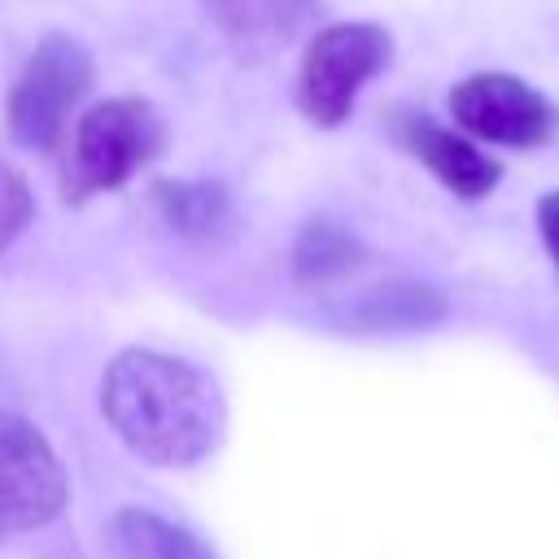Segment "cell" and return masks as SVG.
<instances>
[{
    "label": "cell",
    "mask_w": 559,
    "mask_h": 559,
    "mask_svg": "<svg viewBox=\"0 0 559 559\" xmlns=\"http://www.w3.org/2000/svg\"><path fill=\"white\" fill-rule=\"evenodd\" d=\"M100 415L118 441L153 467L205 463L227 428V402L210 371L179 354L131 345L100 376Z\"/></svg>",
    "instance_id": "cell-1"
},
{
    "label": "cell",
    "mask_w": 559,
    "mask_h": 559,
    "mask_svg": "<svg viewBox=\"0 0 559 559\" xmlns=\"http://www.w3.org/2000/svg\"><path fill=\"white\" fill-rule=\"evenodd\" d=\"M166 144V122L153 100L109 96L92 105L70 135V157L61 170V201L83 205L100 192L122 188L135 170H144Z\"/></svg>",
    "instance_id": "cell-2"
},
{
    "label": "cell",
    "mask_w": 559,
    "mask_h": 559,
    "mask_svg": "<svg viewBox=\"0 0 559 559\" xmlns=\"http://www.w3.org/2000/svg\"><path fill=\"white\" fill-rule=\"evenodd\" d=\"M92 79H96V61L87 44L66 31H48L9 87V105H4L9 140L31 153L57 148L70 114L92 92Z\"/></svg>",
    "instance_id": "cell-3"
},
{
    "label": "cell",
    "mask_w": 559,
    "mask_h": 559,
    "mask_svg": "<svg viewBox=\"0 0 559 559\" xmlns=\"http://www.w3.org/2000/svg\"><path fill=\"white\" fill-rule=\"evenodd\" d=\"M389 57L393 39L376 22H332L314 31L293 83L301 118L314 127H341L354 114L358 92L389 66Z\"/></svg>",
    "instance_id": "cell-4"
},
{
    "label": "cell",
    "mask_w": 559,
    "mask_h": 559,
    "mask_svg": "<svg viewBox=\"0 0 559 559\" xmlns=\"http://www.w3.org/2000/svg\"><path fill=\"white\" fill-rule=\"evenodd\" d=\"M66 502L70 480L48 437L31 419L0 411V542L52 524Z\"/></svg>",
    "instance_id": "cell-5"
},
{
    "label": "cell",
    "mask_w": 559,
    "mask_h": 559,
    "mask_svg": "<svg viewBox=\"0 0 559 559\" xmlns=\"http://www.w3.org/2000/svg\"><path fill=\"white\" fill-rule=\"evenodd\" d=\"M450 114L472 140H489L502 148H537L555 135V109L550 100L502 70L467 74L450 87Z\"/></svg>",
    "instance_id": "cell-6"
},
{
    "label": "cell",
    "mask_w": 559,
    "mask_h": 559,
    "mask_svg": "<svg viewBox=\"0 0 559 559\" xmlns=\"http://www.w3.org/2000/svg\"><path fill=\"white\" fill-rule=\"evenodd\" d=\"M393 140L459 201H480L498 188L502 166L472 144L467 131H450L419 109H393Z\"/></svg>",
    "instance_id": "cell-7"
},
{
    "label": "cell",
    "mask_w": 559,
    "mask_h": 559,
    "mask_svg": "<svg viewBox=\"0 0 559 559\" xmlns=\"http://www.w3.org/2000/svg\"><path fill=\"white\" fill-rule=\"evenodd\" d=\"M450 301L424 280H380L349 297L336 314L345 332H424L445 319Z\"/></svg>",
    "instance_id": "cell-8"
},
{
    "label": "cell",
    "mask_w": 559,
    "mask_h": 559,
    "mask_svg": "<svg viewBox=\"0 0 559 559\" xmlns=\"http://www.w3.org/2000/svg\"><path fill=\"white\" fill-rule=\"evenodd\" d=\"M197 4L227 35V44L249 57H266L293 44L319 9V0H197Z\"/></svg>",
    "instance_id": "cell-9"
},
{
    "label": "cell",
    "mask_w": 559,
    "mask_h": 559,
    "mask_svg": "<svg viewBox=\"0 0 559 559\" xmlns=\"http://www.w3.org/2000/svg\"><path fill=\"white\" fill-rule=\"evenodd\" d=\"M105 546L109 559H214V550L197 533L144 507L114 511V520L105 524Z\"/></svg>",
    "instance_id": "cell-10"
},
{
    "label": "cell",
    "mask_w": 559,
    "mask_h": 559,
    "mask_svg": "<svg viewBox=\"0 0 559 559\" xmlns=\"http://www.w3.org/2000/svg\"><path fill=\"white\" fill-rule=\"evenodd\" d=\"M153 205L162 223L188 240H218L231 231V197L214 179H157L153 183Z\"/></svg>",
    "instance_id": "cell-11"
},
{
    "label": "cell",
    "mask_w": 559,
    "mask_h": 559,
    "mask_svg": "<svg viewBox=\"0 0 559 559\" xmlns=\"http://www.w3.org/2000/svg\"><path fill=\"white\" fill-rule=\"evenodd\" d=\"M367 262V249L354 231H345L332 218H310L301 223L293 240V280L297 284H328Z\"/></svg>",
    "instance_id": "cell-12"
},
{
    "label": "cell",
    "mask_w": 559,
    "mask_h": 559,
    "mask_svg": "<svg viewBox=\"0 0 559 559\" xmlns=\"http://www.w3.org/2000/svg\"><path fill=\"white\" fill-rule=\"evenodd\" d=\"M31 218H35V197L26 175L9 157H0V253L13 249V240L31 227Z\"/></svg>",
    "instance_id": "cell-13"
},
{
    "label": "cell",
    "mask_w": 559,
    "mask_h": 559,
    "mask_svg": "<svg viewBox=\"0 0 559 559\" xmlns=\"http://www.w3.org/2000/svg\"><path fill=\"white\" fill-rule=\"evenodd\" d=\"M537 236H542V245H546V253L559 271V188L537 201Z\"/></svg>",
    "instance_id": "cell-14"
}]
</instances>
